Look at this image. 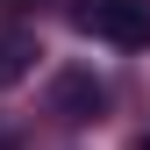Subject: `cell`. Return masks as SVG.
I'll return each instance as SVG.
<instances>
[{"mask_svg": "<svg viewBox=\"0 0 150 150\" xmlns=\"http://www.w3.org/2000/svg\"><path fill=\"white\" fill-rule=\"evenodd\" d=\"M79 36H100L115 50H150V0H79Z\"/></svg>", "mask_w": 150, "mask_h": 150, "instance_id": "6da1fadb", "label": "cell"}, {"mask_svg": "<svg viewBox=\"0 0 150 150\" xmlns=\"http://www.w3.org/2000/svg\"><path fill=\"white\" fill-rule=\"evenodd\" d=\"M100 107H107V86L93 79L86 64H71V71H57V79H50V115H57V122L86 129V122H100Z\"/></svg>", "mask_w": 150, "mask_h": 150, "instance_id": "7a4b0ae2", "label": "cell"}, {"mask_svg": "<svg viewBox=\"0 0 150 150\" xmlns=\"http://www.w3.org/2000/svg\"><path fill=\"white\" fill-rule=\"evenodd\" d=\"M136 150H150V129H143V143H136Z\"/></svg>", "mask_w": 150, "mask_h": 150, "instance_id": "5b68a950", "label": "cell"}, {"mask_svg": "<svg viewBox=\"0 0 150 150\" xmlns=\"http://www.w3.org/2000/svg\"><path fill=\"white\" fill-rule=\"evenodd\" d=\"M36 57H43V50H36L29 29H0V86H22L36 71Z\"/></svg>", "mask_w": 150, "mask_h": 150, "instance_id": "3957f363", "label": "cell"}, {"mask_svg": "<svg viewBox=\"0 0 150 150\" xmlns=\"http://www.w3.org/2000/svg\"><path fill=\"white\" fill-rule=\"evenodd\" d=\"M7 7H36V0H7Z\"/></svg>", "mask_w": 150, "mask_h": 150, "instance_id": "277c9868", "label": "cell"}]
</instances>
